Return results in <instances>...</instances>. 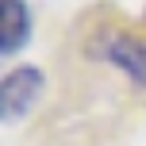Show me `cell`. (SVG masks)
<instances>
[{
	"mask_svg": "<svg viewBox=\"0 0 146 146\" xmlns=\"http://www.w3.org/2000/svg\"><path fill=\"white\" fill-rule=\"evenodd\" d=\"M0 54H15L31 38V8L27 0H0Z\"/></svg>",
	"mask_w": 146,
	"mask_h": 146,
	"instance_id": "3",
	"label": "cell"
},
{
	"mask_svg": "<svg viewBox=\"0 0 146 146\" xmlns=\"http://www.w3.org/2000/svg\"><path fill=\"white\" fill-rule=\"evenodd\" d=\"M104 58L119 66L135 85H146V42L131 31H111L104 38Z\"/></svg>",
	"mask_w": 146,
	"mask_h": 146,
	"instance_id": "2",
	"label": "cell"
},
{
	"mask_svg": "<svg viewBox=\"0 0 146 146\" xmlns=\"http://www.w3.org/2000/svg\"><path fill=\"white\" fill-rule=\"evenodd\" d=\"M42 88H46V77L38 66H19L4 77L0 85V119L4 123H15L19 115H27L38 100H42Z\"/></svg>",
	"mask_w": 146,
	"mask_h": 146,
	"instance_id": "1",
	"label": "cell"
}]
</instances>
